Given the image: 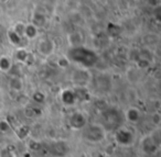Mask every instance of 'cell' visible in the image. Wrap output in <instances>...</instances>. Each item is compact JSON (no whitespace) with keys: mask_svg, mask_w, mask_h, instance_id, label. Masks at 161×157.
<instances>
[{"mask_svg":"<svg viewBox=\"0 0 161 157\" xmlns=\"http://www.w3.org/2000/svg\"><path fill=\"white\" fill-rule=\"evenodd\" d=\"M67 57L73 62L82 65L84 67H92L98 60L96 53L84 46L72 47L67 53Z\"/></svg>","mask_w":161,"mask_h":157,"instance_id":"obj_1","label":"cell"},{"mask_svg":"<svg viewBox=\"0 0 161 157\" xmlns=\"http://www.w3.org/2000/svg\"><path fill=\"white\" fill-rule=\"evenodd\" d=\"M121 122H123V117L118 112V110L108 109L102 115V124H103L102 128H104L105 130H118Z\"/></svg>","mask_w":161,"mask_h":157,"instance_id":"obj_2","label":"cell"},{"mask_svg":"<svg viewBox=\"0 0 161 157\" xmlns=\"http://www.w3.org/2000/svg\"><path fill=\"white\" fill-rule=\"evenodd\" d=\"M84 135H85L86 139H88L91 142H94V143L103 141L104 137H105L104 128L99 125H96V124H93V125L88 126L85 130Z\"/></svg>","mask_w":161,"mask_h":157,"instance_id":"obj_3","label":"cell"},{"mask_svg":"<svg viewBox=\"0 0 161 157\" xmlns=\"http://www.w3.org/2000/svg\"><path fill=\"white\" fill-rule=\"evenodd\" d=\"M54 47H55V43H54L53 40H51L49 38L41 39L38 42V44H36V50L43 56L51 55L54 51Z\"/></svg>","mask_w":161,"mask_h":157,"instance_id":"obj_4","label":"cell"},{"mask_svg":"<svg viewBox=\"0 0 161 157\" xmlns=\"http://www.w3.org/2000/svg\"><path fill=\"white\" fill-rule=\"evenodd\" d=\"M134 136L132 134L127 130H123V128H118L116 131V141L121 145H129L132 143Z\"/></svg>","mask_w":161,"mask_h":157,"instance_id":"obj_5","label":"cell"},{"mask_svg":"<svg viewBox=\"0 0 161 157\" xmlns=\"http://www.w3.org/2000/svg\"><path fill=\"white\" fill-rule=\"evenodd\" d=\"M86 124V118L84 114L80 112H76L69 118V125L75 130H80V128H84Z\"/></svg>","mask_w":161,"mask_h":157,"instance_id":"obj_6","label":"cell"},{"mask_svg":"<svg viewBox=\"0 0 161 157\" xmlns=\"http://www.w3.org/2000/svg\"><path fill=\"white\" fill-rule=\"evenodd\" d=\"M66 145L62 142H58V143H55L53 146H51V152L54 156H63V155L66 153Z\"/></svg>","mask_w":161,"mask_h":157,"instance_id":"obj_7","label":"cell"},{"mask_svg":"<svg viewBox=\"0 0 161 157\" xmlns=\"http://www.w3.org/2000/svg\"><path fill=\"white\" fill-rule=\"evenodd\" d=\"M126 119L129 122H137L140 118V113H139V110L136 108H130L126 111Z\"/></svg>","mask_w":161,"mask_h":157,"instance_id":"obj_8","label":"cell"},{"mask_svg":"<svg viewBox=\"0 0 161 157\" xmlns=\"http://www.w3.org/2000/svg\"><path fill=\"white\" fill-rule=\"evenodd\" d=\"M62 100L65 104H69V106L74 104L75 103V95L71 90H65L62 93Z\"/></svg>","mask_w":161,"mask_h":157,"instance_id":"obj_9","label":"cell"},{"mask_svg":"<svg viewBox=\"0 0 161 157\" xmlns=\"http://www.w3.org/2000/svg\"><path fill=\"white\" fill-rule=\"evenodd\" d=\"M82 40H83V36H82L80 33H78V32H74V33L69 34V43L73 45V47L82 46L80 45Z\"/></svg>","mask_w":161,"mask_h":157,"instance_id":"obj_10","label":"cell"},{"mask_svg":"<svg viewBox=\"0 0 161 157\" xmlns=\"http://www.w3.org/2000/svg\"><path fill=\"white\" fill-rule=\"evenodd\" d=\"M10 88H11L12 90L17 91V92H19V91L22 89V81H21L20 78L14 76V77L10 79Z\"/></svg>","mask_w":161,"mask_h":157,"instance_id":"obj_11","label":"cell"},{"mask_svg":"<svg viewBox=\"0 0 161 157\" xmlns=\"http://www.w3.org/2000/svg\"><path fill=\"white\" fill-rule=\"evenodd\" d=\"M36 31L38 30L33 24H29L25 27V33L23 34H25L28 39H34L36 36Z\"/></svg>","mask_w":161,"mask_h":157,"instance_id":"obj_12","label":"cell"},{"mask_svg":"<svg viewBox=\"0 0 161 157\" xmlns=\"http://www.w3.org/2000/svg\"><path fill=\"white\" fill-rule=\"evenodd\" d=\"M45 23V17L43 14H34L33 17V21H32L31 24H33L36 28H40V27H43Z\"/></svg>","mask_w":161,"mask_h":157,"instance_id":"obj_13","label":"cell"},{"mask_svg":"<svg viewBox=\"0 0 161 157\" xmlns=\"http://www.w3.org/2000/svg\"><path fill=\"white\" fill-rule=\"evenodd\" d=\"M10 68H11V62L9 58L6 56L0 57V69L3 71H8Z\"/></svg>","mask_w":161,"mask_h":157,"instance_id":"obj_14","label":"cell"},{"mask_svg":"<svg viewBox=\"0 0 161 157\" xmlns=\"http://www.w3.org/2000/svg\"><path fill=\"white\" fill-rule=\"evenodd\" d=\"M8 36H9V40L12 44L14 45H19L21 42V36L19 34H17L14 31H9L8 32Z\"/></svg>","mask_w":161,"mask_h":157,"instance_id":"obj_15","label":"cell"},{"mask_svg":"<svg viewBox=\"0 0 161 157\" xmlns=\"http://www.w3.org/2000/svg\"><path fill=\"white\" fill-rule=\"evenodd\" d=\"M17 58L21 62H25L29 58V54L25 51V50H18L17 52Z\"/></svg>","mask_w":161,"mask_h":157,"instance_id":"obj_16","label":"cell"},{"mask_svg":"<svg viewBox=\"0 0 161 157\" xmlns=\"http://www.w3.org/2000/svg\"><path fill=\"white\" fill-rule=\"evenodd\" d=\"M9 128H10V125H9V123H8V122H6V121L0 122V132H1V133L7 132Z\"/></svg>","mask_w":161,"mask_h":157,"instance_id":"obj_17","label":"cell"},{"mask_svg":"<svg viewBox=\"0 0 161 157\" xmlns=\"http://www.w3.org/2000/svg\"><path fill=\"white\" fill-rule=\"evenodd\" d=\"M33 99L36 100V101L42 102L43 100H44V96H43L41 92H36V93H34V96H33Z\"/></svg>","mask_w":161,"mask_h":157,"instance_id":"obj_18","label":"cell"},{"mask_svg":"<svg viewBox=\"0 0 161 157\" xmlns=\"http://www.w3.org/2000/svg\"><path fill=\"white\" fill-rule=\"evenodd\" d=\"M152 121H153L154 124L159 125V124H160V114H159V113H154V114L152 115Z\"/></svg>","mask_w":161,"mask_h":157,"instance_id":"obj_19","label":"cell"},{"mask_svg":"<svg viewBox=\"0 0 161 157\" xmlns=\"http://www.w3.org/2000/svg\"><path fill=\"white\" fill-rule=\"evenodd\" d=\"M58 64L60 65L61 67H64V66H67L69 65V62H67L66 60H63V58H60L58 62Z\"/></svg>","mask_w":161,"mask_h":157,"instance_id":"obj_20","label":"cell"},{"mask_svg":"<svg viewBox=\"0 0 161 157\" xmlns=\"http://www.w3.org/2000/svg\"><path fill=\"white\" fill-rule=\"evenodd\" d=\"M0 135H1V132H0Z\"/></svg>","mask_w":161,"mask_h":157,"instance_id":"obj_21","label":"cell"}]
</instances>
